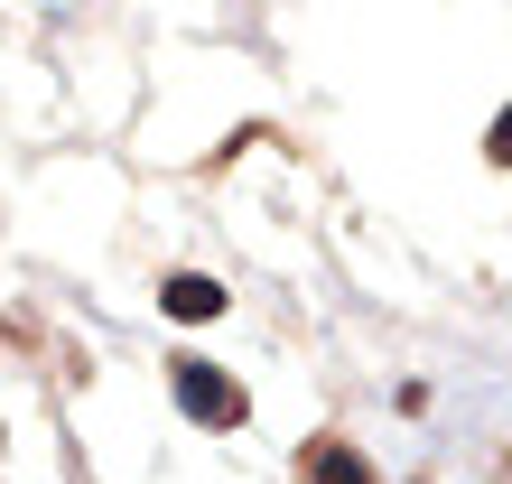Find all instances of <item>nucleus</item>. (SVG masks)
I'll return each instance as SVG.
<instances>
[{"label":"nucleus","mask_w":512,"mask_h":484,"mask_svg":"<svg viewBox=\"0 0 512 484\" xmlns=\"http://www.w3.org/2000/svg\"><path fill=\"white\" fill-rule=\"evenodd\" d=\"M168 391H177V410L196 419V429H243L252 419V391L224 373V363H205V354H177L168 363Z\"/></svg>","instance_id":"1"},{"label":"nucleus","mask_w":512,"mask_h":484,"mask_svg":"<svg viewBox=\"0 0 512 484\" xmlns=\"http://www.w3.org/2000/svg\"><path fill=\"white\" fill-rule=\"evenodd\" d=\"M159 308H168L177 326H215V317H224V280H205V270H168Z\"/></svg>","instance_id":"2"},{"label":"nucleus","mask_w":512,"mask_h":484,"mask_svg":"<svg viewBox=\"0 0 512 484\" xmlns=\"http://www.w3.org/2000/svg\"><path fill=\"white\" fill-rule=\"evenodd\" d=\"M298 484H373V466L354 457L345 438H308L298 447Z\"/></svg>","instance_id":"3"},{"label":"nucleus","mask_w":512,"mask_h":484,"mask_svg":"<svg viewBox=\"0 0 512 484\" xmlns=\"http://www.w3.org/2000/svg\"><path fill=\"white\" fill-rule=\"evenodd\" d=\"M485 159H494V168H512V103L494 112V131H485Z\"/></svg>","instance_id":"4"}]
</instances>
